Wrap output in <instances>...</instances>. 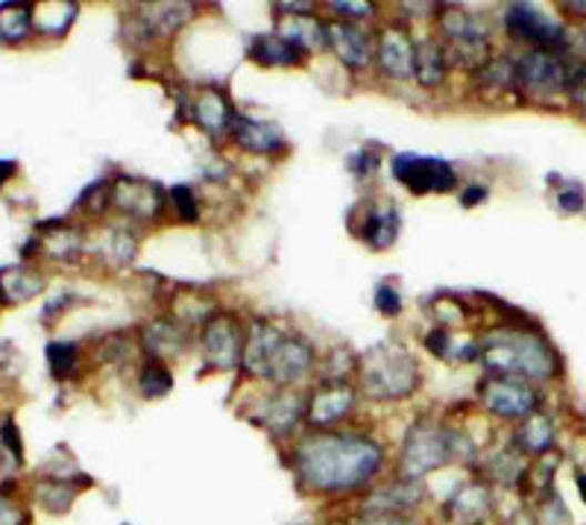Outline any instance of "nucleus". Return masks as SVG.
<instances>
[{
	"mask_svg": "<svg viewBox=\"0 0 586 525\" xmlns=\"http://www.w3.org/2000/svg\"><path fill=\"white\" fill-rule=\"evenodd\" d=\"M293 473L311 493H350L370 485L384 467V450L361 432L317 428L293 444Z\"/></svg>",
	"mask_w": 586,
	"mask_h": 525,
	"instance_id": "nucleus-1",
	"label": "nucleus"
},
{
	"mask_svg": "<svg viewBox=\"0 0 586 525\" xmlns=\"http://www.w3.org/2000/svg\"><path fill=\"white\" fill-rule=\"evenodd\" d=\"M241 367L259 382L291 387L314 370V346L309 337L287 332L279 323L253 321L246 326Z\"/></svg>",
	"mask_w": 586,
	"mask_h": 525,
	"instance_id": "nucleus-2",
	"label": "nucleus"
},
{
	"mask_svg": "<svg viewBox=\"0 0 586 525\" xmlns=\"http://www.w3.org/2000/svg\"><path fill=\"white\" fill-rule=\"evenodd\" d=\"M478 362L489 376L505 378H552L557 373V355L546 337L519 326H496L475 341Z\"/></svg>",
	"mask_w": 586,
	"mask_h": 525,
	"instance_id": "nucleus-3",
	"label": "nucleus"
},
{
	"mask_svg": "<svg viewBox=\"0 0 586 525\" xmlns=\"http://www.w3.org/2000/svg\"><path fill=\"white\" fill-rule=\"evenodd\" d=\"M473 455V444L457 428L423 417L407 428L405 446H402L400 473L407 482H420L434 470H443L452 461H464Z\"/></svg>",
	"mask_w": 586,
	"mask_h": 525,
	"instance_id": "nucleus-4",
	"label": "nucleus"
},
{
	"mask_svg": "<svg viewBox=\"0 0 586 525\" xmlns=\"http://www.w3.org/2000/svg\"><path fill=\"white\" fill-rule=\"evenodd\" d=\"M361 387L378 403H400L423 382L414 353L400 341H378L361 355Z\"/></svg>",
	"mask_w": 586,
	"mask_h": 525,
	"instance_id": "nucleus-5",
	"label": "nucleus"
},
{
	"mask_svg": "<svg viewBox=\"0 0 586 525\" xmlns=\"http://www.w3.org/2000/svg\"><path fill=\"white\" fill-rule=\"evenodd\" d=\"M391 171L402 189L416 198L425 194H448L457 189V171L446 159L416 157V153H396L391 159Z\"/></svg>",
	"mask_w": 586,
	"mask_h": 525,
	"instance_id": "nucleus-6",
	"label": "nucleus"
},
{
	"mask_svg": "<svg viewBox=\"0 0 586 525\" xmlns=\"http://www.w3.org/2000/svg\"><path fill=\"white\" fill-rule=\"evenodd\" d=\"M109 198H112V205L118 212L139 223L159 221L164 205H168L164 189L159 182L144 180V176H130V173L109 182Z\"/></svg>",
	"mask_w": 586,
	"mask_h": 525,
	"instance_id": "nucleus-7",
	"label": "nucleus"
},
{
	"mask_svg": "<svg viewBox=\"0 0 586 525\" xmlns=\"http://www.w3.org/2000/svg\"><path fill=\"white\" fill-rule=\"evenodd\" d=\"M200 344H203V355L209 367L235 370L238 364H241V355H244L246 344L244 323L238 321L235 314L218 312L212 321L203 323Z\"/></svg>",
	"mask_w": 586,
	"mask_h": 525,
	"instance_id": "nucleus-8",
	"label": "nucleus"
},
{
	"mask_svg": "<svg viewBox=\"0 0 586 525\" xmlns=\"http://www.w3.org/2000/svg\"><path fill=\"white\" fill-rule=\"evenodd\" d=\"M305 400L293 387H276L273 394L261 396V403L253 405L250 417L259 423L264 432L273 437H293L300 432V423L305 420Z\"/></svg>",
	"mask_w": 586,
	"mask_h": 525,
	"instance_id": "nucleus-9",
	"label": "nucleus"
},
{
	"mask_svg": "<svg viewBox=\"0 0 586 525\" xmlns=\"http://www.w3.org/2000/svg\"><path fill=\"white\" fill-rule=\"evenodd\" d=\"M478 396L481 405L496 417L519 420L537 414V394H534V387H528V382H519V378L489 376L487 382L478 385Z\"/></svg>",
	"mask_w": 586,
	"mask_h": 525,
	"instance_id": "nucleus-10",
	"label": "nucleus"
},
{
	"mask_svg": "<svg viewBox=\"0 0 586 525\" xmlns=\"http://www.w3.org/2000/svg\"><path fill=\"white\" fill-rule=\"evenodd\" d=\"M505 27L513 39L528 41L534 44V50H548V48H563L566 44V30L557 21L539 12L531 3H511L505 9Z\"/></svg>",
	"mask_w": 586,
	"mask_h": 525,
	"instance_id": "nucleus-11",
	"label": "nucleus"
},
{
	"mask_svg": "<svg viewBox=\"0 0 586 525\" xmlns=\"http://www.w3.org/2000/svg\"><path fill=\"white\" fill-rule=\"evenodd\" d=\"M516 82L537 98H554L566 89V68L552 50H528L516 62Z\"/></svg>",
	"mask_w": 586,
	"mask_h": 525,
	"instance_id": "nucleus-12",
	"label": "nucleus"
},
{
	"mask_svg": "<svg viewBox=\"0 0 586 525\" xmlns=\"http://www.w3.org/2000/svg\"><path fill=\"white\" fill-rule=\"evenodd\" d=\"M358 403V391L350 382H323L305 405V420L314 428H332L346 420Z\"/></svg>",
	"mask_w": 586,
	"mask_h": 525,
	"instance_id": "nucleus-13",
	"label": "nucleus"
},
{
	"mask_svg": "<svg viewBox=\"0 0 586 525\" xmlns=\"http://www.w3.org/2000/svg\"><path fill=\"white\" fill-rule=\"evenodd\" d=\"M414 44L411 30L396 24H387L375 36V62L384 77L391 80H411L414 77Z\"/></svg>",
	"mask_w": 586,
	"mask_h": 525,
	"instance_id": "nucleus-14",
	"label": "nucleus"
},
{
	"mask_svg": "<svg viewBox=\"0 0 586 525\" xmlns=\"http://www.w3.org/2000/svg\"><path fill=\"white\" fill-rule=\"evenodd\" d=\"M329 48L334 50V57L341 59V65L350 71H366L375 62V39L370 30L352 21H332L326 24Z\"/></svg>",
	"mask_w": 586,
	"mask_h": 525,
	"instance_id": "nucleus-15",
	"label": "nucleus"
},
{
	"mask_svg": "<svg viewBox=\"0 0 586 525\" xmlns=\"http://www.w3.org/2000/svg\"><path fill=\"white\" fill-rule=\"evenodd\" d=\"M191 118L196 121V127L212 135V139H226L232 132V123H235L238 112L232 107V98L226 94V89L220 85H203L196 91L194 100H191Z\"/></svg>",
	"mask_w": 586,
	"mask_h": 525,
	"instance_id": "nucleus-16",
	"label": "nucleus"
},
{
	"mask_svg": "<svg viewBox=\"0 0 586 525\" xmlns=\"http://www.w3.org/2000/svg\"><path fill=\"white\" fill-rule=\"evenodd\" d=\"M229 139L235 141L244 153H253V157H282L287 150V139L282 127L253 115H238Z\"/></svg>",
	"mask_w": 586,
	"mask_h": 525,
	"instance_id": "nucleus-17",
	"label": "nucleus"
},
{
	"mask_svg": "<svg viewBox=\"0 0 586 525\" xmlns=\"http://www.w3.org/2000/svg\"><path fill=\"white\" fill-rule=\"evenodd\" d=\"M361 212V230L355 232L364 244L373 250H391L400 239V209L391 200H366L358 203Z\"/></svg>",
	"mask_w": 586,
	"mask_h": 525,
	"instance_id": "nucleus-18",
	"label": "nucleus"
},
{
	"mask_svg": "<svg viewBox=\"0 0 586 525\" xmlns=\"http://www.w3.org/2000/svg\"><path fill=\"white\" fill-rule=\"evenodd\" d=\"M194 3H144L135 16V27L146 41L171 39L194 18Z\"/></svg>",
	"mask_w": 586,
	"mask_h": 525,
	"instance_id": "nucleus-19",
	"label": "nucleus"
},
{
	"mask_svg": "<svg viewBox=\"0 0 586 525\" xmlns=\"http://www.w3.org/2000/svg\"><path fill=\"white\" fill-rule=\"evenodd\" d=\"M493 514V493L484 482H464L446 502V517L455 525H484Z\"/></svg>",
	"mask_w": 586,
	"mask_h": 525,
	"instance_id": "nucleus-20",
	"label": "nucleus"
},
{
	"mask_svg": "<svg viewBox=\"0 0 586 525\" xmlns=\"http://www.w3.org/2000/svg\"><path fill=\"white\" fill-rule=\"evenodd\" d=\"M141 346L155 362H171L185 355L191 341H188V329L176 317H159L141 329Z\"/></svg>",
	"mask_w": 586,
	"mask_h": 525,
	"instance_id": "nucleus-21",
	"label": "nucleus"
},
{
	"mask_svg": "<svg viewBox=\"0 0 586 525\" xmlns=\"http://www.w3.org/2000/svg\"><path fill=\"white\" fill-rule=\"evenodd\" d=\"M276 33L300 50L302 57L317 53V50L329 48V33L326 24L314 16H296V18H282L276 27Z\"/></svg>",
	"mask_w": 586,
	"mask_h": 525,
	"instance_id": "nucleus-22",
	"label": "nucleus"
},
{
	"mask_svg": "<svg viewBox=\"0 0 586 525\" xmlns=\"http://www.w3.org/2000/svg\"><path fill=\"white\" fill-rule=\"evenodd\" d=\"M425 491L420 482H396L391 487H382V491H375L370 499L364 502V511H373V514H400L405 517L407 511H414L420 502H423Z\"/></svg>",
	"mask_w": 586,
	"mask_h": 525,
	"instance_id": "nucleus-23",
	"label": "nucleus"
},
{
	"mask_svg": "<svg viewBox=\"0 0 586 525\" xmlns=\"http://www.w3.org/2000/svg\"><path fill=\"white\" fill-rule=\"evenodd\" d=\"M448 77V62L443 44L434 39H420L414 44V80L423 89H440Z\"/></svg>",
	"mask_w": 586,
	"mask_h": 525,
	"instance_id": "nucleus-24",
	"label": "nucleus"
},
{
	"mask_svg": "<svg viewBox=\"0 0 586 525\" xmlns=\"http://www.w3.org/2000/svg\"><path fill=\"white\" fill-rule=\"evenodd\" d=\"M246 53H250L253 62H259V65H264V68H291V65H302V62H305V57H302L300 50L293 48V44H287V41L279 33L253 36Z\"/></svg>",
	"mask_w": 586,
	"mask_h": 525,
	"instance_id": "nucleus-25",
	"label": "nucleus"
},
{
	"mask_svg": "<svg viewBox=\"0 0 586 525\" xmlns=\"http://www.w3.org/2000/svg\"><path fill=\"white\" fill-rule=\"evenodd\" d=\"M73 18H77V3H59V0L39 3V7H33V30H39L41 36H50V39H59V36L68 33Z\"/></svg>",
	"mask_w": 586,
	"mask_h": 525,
	"instance_id": "nucleus-26",
	"label": "nucleus"
},
{
	"mask_svg": "<svg viewBox=\"0 0 586 525\" xmlns=\"http://www.w3.org/2000/svg\"><path fill=\"white\" fill-rule=\"evenodd\" d=\"M33 33V9L24 3H3L0 7V41L21 44Z\"/></svg>",
	"mask_w": 586,
	"mask_h": 525,
	"instance_id": "nucleus-27",
	"label": "nucleus"
},
{
	"mask_svg": "<svg viewBox=\"0 0 586 525\" xmlns=\"http://www.w3.org/2000/svg\"><path fill=\"white\" fill-rule=\"evenodd\" d=\"M82 230L77 226H57V230L44 232V239H41V253L48 255V259H59V262H68L77 253H82Z\"/></svg>",
	"mask_w": 586,
	"mask_h": 525,
	"instance_id": "nucleus-28",
	"label": "nucleus"
},
{
	"mask_svg": "<svg viewBox=\"0 0 586 525\" xmlns=\"http://www.w3.org/2000/svg\"><path fill=\"white\" fill-rule=\"evenodd\" d=\"M0 287H3V294L12 300V303H24L30 296L41 294V287H44V280H41L39 273L24 271V267H16V271H7L0 276Z\"/></svg>",
	"mask_w": 586,
	"mask_h": 525,
	"instance_id": "nucleus-29",
	"label": "nucleus"
},
{
	"mask_svg": "<svg viewBox=\"0 0 586 525\" xmlns=\"http://www.w3.org/2000/svg\"><path fill=\"white\" fill-rule=\"evenodd\" d=\"M139 387H141V396H144V400H162V396H168L173 387L171 367H168L164 362L150 359V362L144 364V370H141Z\"/></svg>",
	"mask_w": 586,
	"mask_h": 525,
	"instance_id": "nucleus-30",
	"label": "nucleus"
},
{
	"mask_svg": "<svg viewBox=\"0 0 586 525\" xmlns=\"http://www.w3.org/2000/svg\"><path fill=\"white\" fill-rule=\"evenodd\" d=\"M516 441H519V446L525 452H546L554 441L552 420L543 417V414H531L528 423L519 428Z\"/></svg>",
	"mask_w": 586,
	"mask_h": 525,
	"instance_id": "nucleus-31",
	"label": "nucleus"
},
{
	"mask_svg": "<svg viewBox=\"0 0 586 525\" xmlns=\"http://www.w3.org/2000/svg\"><path fill=\"white\" fill-rule=\"evenodd\" d=\"M73 496H77V487L68 485L65 478H48V482L36 485V499L48 511H53V514L71 508Z\"/></svg>",
	"mask_w": 586,
	"mask_h": 525,
	"instance_id": "nucleus-32",
	"label": "nucleus"
},
{
	"mask_svg": "<svg viewBox=\"0 0 586 525\" xmlns=\"http://www.w3.org/2000/svg\"><path fill=\"white\" fill-rule=\"evenodd\" d=\"M48 362L53 376L57 378H68L80 364V346L68 344V341H53L48 346Z\"/></svg>",
	"mask_w": 586,
	"mask_h": 525,
	"instance_id": "nucleus-33",
	"label": "nucleus"
},
{
	"mask_svg": "<svg viewBox=\"0 0 586 525\" xmlns=\"http://www.w3.org/2000/svg\"><path fill=\"white\" fill-rule=\"evenodd\" d=\"M168 203L173 205V212H176V218H180L182 223H196L200 221V200H196L194 189H188V185H173L171 191H168Z\"/></svg>",
	"mask_w": 586,
	"mask_h": 525,
	"instance_id": "nucleus-34",
	"label": "nucleus"
},
{
	"mask_svg": "<svg viewBox=\"0 0 586 525\" xmlns=\"http://www.w3.org/2000/svg\"><path fill=\"white\" fill-rule=\"evenodd\" d=\"M135 244H139V239H135L127 226H118V230L109 232L107 250H103V253H107L114 264H130L132 255H135Z\"/></svg>",
	"mask_w": 586,
	"mask_h": 525,
	"instance_id": "nucleus-35",
	"label": "nucleus"
},
{
	"mask_svg": "<svg viewBox=\"0 0 586 525\" xmlns=\"http://www.w3.org/2000/svg\"><path fill=\"white\" fill-rule=\"evenodd\" d=\"M329 9H334V16H341L343 21H352V24H358V21H366V18L375 16V3H350V0H332L326 3Z\"/></svg>",
	"mask_w": 586,
	"mask_h": 525,
	"instance_id": "nucleus-36",
	"label": "nucleus"
},
{
	"mask_svg": "<svg viewBox=\"0 0 586 525\" xmlns=\"http://www.w3.org/2000/svg\"><path fill=\"white\" fill-rule=\"evenodd\" d=\"M109 205H112V198H109V182H94V185H91V189L80 198L82 212L100 214L107 212Z\"/></svg>",
	"mask_w": 586,
	"mask_h": 525,
	"instance_id": "nucleus-37",
	"label": "nucleus"
},
{
	"mask_svg": "<svg viewBox=\"0 0 586 525\" xmlns=\"http://www.w3.org/2000/svg\"><path fill=\"white\" fill-rule=\"evenodd\" d=\"M375 309H378V314H384V317H396V314H402L400 291L393 285H387V282H382V285L375 287Z\"/></svg>",
	"mask_w": 586,
	"mask_h": 525,
	"instance_id": "nucleus-38",
	"label": "nucleus"
},
{
	"mask_svg": "<svg viewBox=\"0 0 586 525\" xmlns=\"http://www.w3.org/2000/svg\"><path fill=\"white\" fill-rule=\"evenodd\" d=\"M554 200H557V205H560V212H580L584 209V191L578 189V185H572V182H566L557 194H554Z\"/></svg>",
	"mask_w": 586,
	"mask_h": 525,
	"instance_id": "nucleus-39",
	"label": "nucleus"
},
{
	"mask_svg": "<svg viewBox=\"0 0 586 525\" xmlns=\"http://www.w3.org/2000/svg\"><path fill=\"white\" fill-rule=\"evenodd\" d=\"M350 171L355 173V176H373L375 168H378V157L375 153H366V150H358V153H352L350 157Z\"/></svg>",
	"mask_w": 586,
	"mask_h": 525,
	"instance_id": "nucleus-40",
	"label": "nucleus"
},
{
	"mask_svg": "<svg viewBox=\"0 0 586 525\" xmlns=\"http://www.w3.org/2000/svg\"><path fill=\"white\" fill-rule=\"evenodd\" d=\"M566 89H569L572 100L586 112V65H580L578 71H572V74L566 77Z\"/></svg>",
	"mask_w": 586,
	"mask_h": 525,
	"instance_id": "nucleus-41",
	"label": "nucleus"
},
{
	"mask_svg": "<svg viewBox=\"0 0 586 525\" xmlns=\"http://www.w3.org/2000/svg\"><path fill=\"white\" fill-rule=\"evenodd\" d=\"M24 523H27L24 511L18 508L12 499H3V496H0V525H24Z\"/></svg>",
	"mask_w": 586,
	"mask_h": 525,
	"instance_id": "nucleus-42",
	"label": "nucleus"
},
{
	"mask_svg": "<svg viewBox=\"0 0 586 525\" xmlns=\"http://www.w3.org/2000/svg\"><path fill=\"white\" fill-rule=\"evenodd\" d=\"M358 525H411L407 517L400 514H373V511H364V519Z\"/></svg>",
	"mask_w": 586,
	"mask_h": 525,
	"instance_id": "nucleus-43",
	"label": "nucleus"
},
{
	"mask_svg": "<svg viewBox=\"0 0 586 525\" xmlns=\"http://www.w3.org/2000/svg\"><path fill=\"white\" fill-rule=\"evenodd\" d=\"M487 200V189H481V185H469V189L461 194V203L466 205V209H473V205L484 203Z\"/></svg>",
	"mask_w": 586,
	"mask_h": 525,
	"instance_id": "nucleus-44",
	"label": "nucleus"
},
{
	"mask_svg": "<svg viewBox=\"0 0 586 525\" xmlns=\"http://www.w3.org/2000/svg\"><path fill=\"white\" fill-rule=\"evenodd\" d=\"M3 441H7L9 450H16V458L21 461V437H18L16 423H7V426H3Z\"/></svg>",
	"mask_w": 586,
	"mask_h": 525,
	"instance_id": "nucleus-45",
	"label": "nucleus"
},
{
	"mask_svg": "<svg viewBox=\"0 0 586 525\" xmlns=\"http://www.w3.org/2000/svg\"><path fill=\"white\" fill-rule=\"evenodd\" d=\"M16 171H18L16 162H7V159H0V185L12 180V173Z\"/></svg>",
	"mask_w": 586,
	"mask_h": 525,
	"instance_id": "nucleus-46",
	"label": "nucleus"
},
{
	"mask_svg": "<svg viewBox=\"0 0 586 525\" xmlns=\"http://www.w3.org/2000/svg\"><path fill=\"white\" fill-rule=\"evenodd\" d=\"M566 9H572V12H578V16H586V3H563Z\"/></svg>",
	"mask_w": 586,
	"mask_h": 525,
	"instance_id": "nucleus-47",
	"label": "nucleus"
},
{
	"mask_svg": "<svg viewBox=\"0 0 586 525\" xmlns=\"http://www.w3.org/2000/svg\"><path fill=\"white\" fill-rule=\"evenodd\" d=\"M578 491H580V496H584V502H586V476H584V473L578 476Z\"/></svg>",
	"mask_w": 586,
	"mask_h": 525,
	"instance_id": "nucleus-48",
	"label": "nucleus"
},
{
	"mask_svg": "<svg viewBox=\"0 0 586 525\" xmlns=\"http://www.w3.org/2000/svg\"><path fill=\"white\" fill-rule=\"evenodd\" d=\"M0 300H3V287H0Z\"/></svg>",
	"mask_w": 586,
	"mask_h": 525,
	"instance_id": "nucleus-49",
	"label": "nucleus"
}]
</instances>
